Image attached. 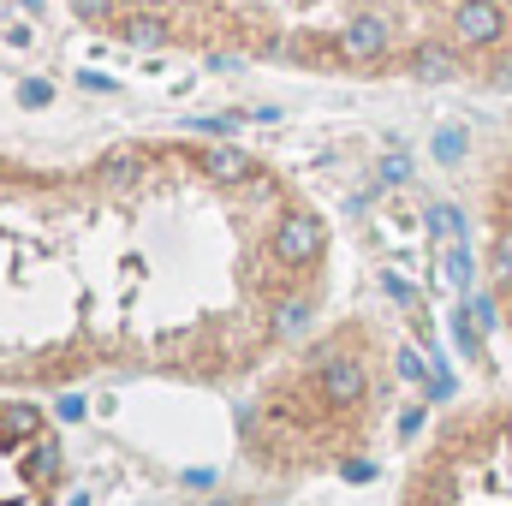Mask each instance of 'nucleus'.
Here are the masks:
<instances>
[{
	"mask_svg": "<svg viewBox=\"0 0 512 506\" xmlns=\"http://www.w3.org/2000/svg\"><path fill=\"white\" fill-rule=\"evenodd\" d=\"M66 489V441L30 399H0V506H54Z\"/></svg>",
	"mask_w": 512,
	"mask_h": 506,
	"instance_id": "4",
	"label": "nucleus"
},
{
	"mask_svg": "<svg viewBox=\"0 0 512 506\" xmlns=\"http://www.w3.org/2000/svg\"><path fill=\"white\" fill-rule=\"evenodd\" d=\"M322 292V215L239 149L114 143L84 167L0 155V387L102 370L227 387Z\"/></svg>",
	"mask_w": 512,
	"mask_h": 506,
	"instance_id": "1",
	"label": "nucleus"
},
{
	"mask_svg": "<svg viewBox=\"0 0 512 506\" xmlns=\"http://www.w3.org/2000/svg\"><path fill=\"white\" fill-rule=\"evenodd\" d=\"M393 346L376 322H340L310 340L292 364L256 387L239 417L245 465L274 483H304L322 471H370V447L399 399Z\"/></svg>",
	"mask_w": 512,
	"mask_h": 506,
	"instance_id": "2",
	"label": "nucleus"
},
{
	"mask_svg": "<svg viewBox=\"0 0 512 506\" xmlns=\"http://www.w3.org/2000/svg\"><path fill=\"white\" fill-rule=\"evenodd\" d=\"M227 506H245V501H227Z\"/></svg>",
	"mask_w": 512,
	"mask_h": 506,
	"instance_id": "6",
	"label": "nucleus"
},
{
	"mask_svg": "<svg viewBox=\"0 0 512 506\" xmlns=\"http://www.w3.org/2000/svg\"><path fill=\"white\" fill-rule=\"evenodd\" d=\"M399 506H512V399L441 411L399 477Z\"/></svg>",
	"mask_w": 512,
	"mask_h": 506,
	"instance_id": "3",
	"label": "nucleus"
},
{
	"mask_svg": "<svg viewBox=\"0 0 512 506\" xmlns=\"http://www.w3.org/2000/svg\"><path fill=\"white\" fill-rule=\"evenodd\" d=\"M483 227H489V310L512 334V149L501 155V173L483 185Z\"/></svg>",
	"mask_w": 512,
	"mask_h": 506,
	"instance_id": "5",
	"label": "nucleus"
}]
</instances>
